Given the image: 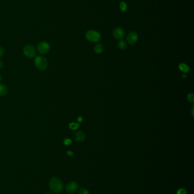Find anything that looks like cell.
Segmentation results:
<instances>
[{"label": "cell", "instance_id": "obj_1", "mask_svg": "<svg viewBox=\"0 0 194 194\" xmlns=\"http://www.w3.org/2000/svg\"><path fill=\"white\" fill-rule=\"evenodd\" d=\"M64 185L63 182L58 178L52 177L49 181V188L52 193L59 194L63 190Z\"/></svg>", "mask_w": 194, "mask_h": 194}, {"label": "cell", "instance_id": "obj_2", "mask_svg": "<svg viewBox=\"0 0 194 194\" xmlns=\"http://www.w3.org/2000/svg\"><path fill=\"white\" fill-rule=\"evenodd\" d=\"M34 64L40 70H45L48 66L47 59L42 56H38L35 57Z\"/></svg>", "mask_w": 194, "mask_h": 194}, {"label": "cell", "instance_id": "obj_3", "mask_svg": "<svg viewBox=\"0 0 194 194\" xmlns=\"http://www.w3.org/2000/svg\"><path fill=\"white\" fill-rule=\"evenodd\" d=\"M23 53L28 58H33L36 56L37 50L33 45L28 44L24 47L23 49Z\"/></svg>", "mask_w": 194, "mask_h": 194}, {"label": "cell", "instance_id": "obj_4", "mask_svg": "<svg viewBox=\"0 0 194 194\" xmlns=\"http://www.w3.org/2000/svg\"><path fill=\"white\" fill-rule=\"evenodd\" d=\"M86 37L87 40L94 43L99 42L101 39L100 34L95 30H89L87 31Z\"/></svg>", "mask_w": 194, "mask_h": 194}, {"label": "cell", "instance_id": "obj_5", "mask_svg": "<svg viewBox=\"0 0 194 194\" xmlns=\"http://www.w3.org/2000/svg\"><path fill=\"white\" fill-rule=\"evenodd\" d=\"M79 189V185L76 182L71 181L67 183L65 186V191L68 194H74L78 191Z\"/></svg>", "mask_w": 194, "mask_h": 194}, {"label": "cell", "instance_id": "obj_6", "mask_svg": "<svg viewBox=\"0 0 194 194\" xmlns=\"http://www.w3.org/2000/svg\"><path fill=\"white\" fill-rule=\"evenodd\" d=\"M50 47L49 44L46 42H42L37 45V50L38 52L42 55H44L49 52Z\"/></svg>", "mask_w": 194, "mask_h": 194}, {"label": "cell", "instance_id": "obj_7", "mask_svg": "<svg viewBox=\"0 0 194 194\" xmlns=\"http://www.w3.org/2000/svg\"><path fill=\"white\" fill-rule=\"evenodd\" d=\"M113 37L116 39H118V40H121L125 37V32L123 28L117 27L114 30L113 32Z\"/></svg>", "mask_w": 194, "mask_h": 194}, {"label": "cell", "instance_id": "obj_8", "mask_svg": "<svg viewBox=\"0 0 194 194\" xmlns=\"http://www.w3.org/2000/svg\"><path fill=\"white\" fill-rule=\"evenodd\" d=\"M138 35L135 32H129L128 34V35H127V38L128 43L130 44H131V45H133V44L136 43L138 41Z\"/></svg>", "mask_w": 194, "mask_h": 194}, {"label": "cell", "instance_id": "obj_9", "mask_svg": "<svg viewBox=\"0 0 194 194\" xmlns=\"http://www.w3.org/2000/svg\"><path fill=\"white\" fill-rule=\"evenodd\" d=\"M74 139L78 143L83 142L86 139V135L84 132L80 131L75 134L74 136Z\"/></svg>", "mask_w": 194, "mask_h": 194}, {"label": "cell", "instance_id": "obj_10", "mask_svg": "<svg viewBox=\"0 0 194 194\" xmlns=\"http://www.w3.org/2000/svg\"><path fill=\"white\" fill-rule=\"evenodd\" d=\"M94 51L97 54H100L102 53L103 51V47L101 44H96L94 47Z\"/></svg>", "mask_w": 194, "mask_h": 194}, {"label": "cell", "instance_id": "obj_11", "mask_svg": "<svg viewBox=\"0 0 194 194\" xmlns=\"http://www.w3.org/2000/svg\"><path fill=\"white\" fill-rule=\"evenodd\" d=\"M7 93V88L3 84H0V96H4Z\"/></svg>", "mask_w": 194, "mask_h": 194}, {"label": "cell", "instance_id": "obj_12", "mask_svg": "<svg viewBox=\"0 0 194 194\" xmlns=\"http://www.w3.org/2000/svg\"><path fill=\"white\" fill-rule=\"evenodd\" d=\"M179 69L181 71H182V72H183L184 73L189 72V70H190L189 67L187 65L185 64L184 63H182V64H179Z\"/></svg>", "mask_w": 194, "mask_h": 194}, {"label": "cell", "instance_id": "obj_13", "mask_svg": "<svg viewBox=\"0 0 194 194\" xmlns=\"http://www.w3.org/2000/svg\"><path fill=\"white\" fill-rule=\"evenodd\" d=\"M127 47V44L124 41H120L118 43V47L121 50H124L126 49Z\"/></svg>", "mask_w": 194, "mask_h": 194}, {"label": "cell", "instance_id": "obj_14", "mask_svg": "<svg viewBox=\"0 0 194 194\" xmlns=\"http://www.w3.org/2000/svg\"><path fill=\"white\" fill-rule=\"evenodd\" d=\"M79 123H74L72 122L69 124V128L72 130H76L78 129L79 127Z\"/></svg>", "mask_w": 194, "mask_h": 194}, {"label": "cell", "instance_id": "obj_15", "mask_svg": "<svg viewBox=\"0 0 194 194\" xmlns=\"http://www.w3.org/2000/svg\"><path fill=\"white\" fill-rule=\"evenodd\" d=\"M120 9L122 11H125L127 9V5L126 2L123 1L120 3Z\"/></svg>", "mask_w": 194, "mask_h": 194}, {"label": "cell", "instance_id": "obj_16", "mask_svg": "<svg viewBox=\"0 0 194 194\" xmlns=\"http://www.w3.org/2000/svg\"><path fill=\"white\" fill-rule=\"evenodd\" d=\"M187 99L189 102H194V95L193 93H189L187 96Z\"/></svg>", "mask_w": 194, "mask_h": 194}, {"label": "cell", "instance_id": "obj_17", "mask_svg": "<svg viewBox=\"0 0 194 194\" xmlns=\"http://www.w3.org/2000/svg\"><path fill=\"white\" fill-rule=\"evenodd\" d=\"M63 144L66 146H69L72 144V140L70 139L66 138L63 140Z\"/></svg>", "mask_w": 194, "mask_h": 194}, {"label": "cell", "instance_id": "obj_18", "mask_svg": "<svg viewBox=\"0 0 194 194\" xmlns=\"http://www.w3.org/2000/svg\"><path fill=\"white\" fill-rule=\"evenodd\" d=\"M79 194H89V192L86 188H82L79 190Z\"/></svg>", "mask_w": 194, "mask_h": 194}, {"label": "cell", "instance_id": "obj_19", "mask_svg": "<svg viewBox=\"0 0 194 194\" xmlns=\"http://www.w3.org/2000/svg\"><path fill=\"white\" fill-rule=\"evenodd\" d=\"M177 194H187V191L183 188H180L178 189L177 191Z\"/></svg>", "mask_w": 194, "mask_h": 194}, {"label": "cell", "instance_id": "obj_20", "mask_svg": "<svg viewBox=\"0 0 194 194\" xmlns=\"http://www.w3.org/2000/svg\"><path fill=\"white\" fill-rule=\"evenodd\" d=\"M4 49L2 47H0V58L3 56V55H4Z\"/></svg>", "mask_w": 194, "mask_h": 194}, {"label": "cell", "instance_id": "obj_21", "mask_svg": "<svg viewBox=\"0 0 194 194\" xmlns=\"http://www.w3.org/2000/svg\"><path fill=\"white\" fill-rule=\"evenodd\" d=\"M66 154H67L68 155L70 156V157H72V156L74 155V152L71 151H66Z\"/></svg>", "mask_w": 194, "mask_h": 194}, {"label": "cell", "instance_id": "obj_22", "mask_svg": "<svg viewBox=\"0 0 194 194\" xmlns=\"http://www.w3.org/2000/svg\"><path fill=\"white\" fill-rule=\"evenodd\" d=\"M77 120H78V123L82 122L83 120V117H82V116H79V117L78 118V119H77Z\"/></svg>", "mask_w": 194, "mask_h": 194}, {"label": "cell", "instance_id": "obj_23", "mask_svg": "<svg viewBox=\"0 0 194 194\" xmlns=\"http://www.w3.org/2000/svg\"><path fill=\"white\" fill-rule=\"evenodd\" d=\"M3 67V63L2 61L0 60V69H2Z\"/></svg>", "mask_w": 194, "mask_h": 194}, {"label": "cell", "instance_id": "obj_24", "mask_svg": "<svg viewBox=\"0 0 194 194\" xmlns=\"http://www.w3.org/2000/svg\"><path fill=\"white\" fill-rule=\"evenodd\" d=\"M193 112H194V107L192 108V115H193V116H194V114H193Z\"/></svg>", "mask_w": 194, "mask_h": 194}, {"label": "cell", "instance_id": "obj_25", "mask_svg": "<svg viewBox=\"0 0 194 194\" xmlns=\"http://www.w3.org/2000/svg\"><path fill=\"white\" fill-rule=\"evenodd\" d=\"M1 81H2V77H1V76L0 75V83H1Z\"/></svg>", "mask_w": 194, "mask_h": 194}, {"label": "cell", "instance_id": "obj_26", "mask_svg": "<svg viewBox=\"0 0 194 194\" xmlns=\"http://www.w3.org/2000/svg\"><path fill=\"white\" fill-rule=\"evenodd\" d=\"M50 194V193H47V194Z\"/></svg>", "mask_w": 194, "mask_h": 194}]
</instances>
